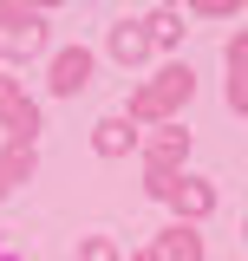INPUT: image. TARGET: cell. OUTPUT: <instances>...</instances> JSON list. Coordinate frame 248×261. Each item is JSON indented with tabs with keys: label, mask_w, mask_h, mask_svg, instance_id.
I'll return each instance as SVG.
<instances>
[{
	"label": "cell",
	"mask_w": 248,
	"mask_h": 261,
	"mask_svg": "<svg viewBox=\"0 0 248 261\" xmlns=\"http://www.w3.org/2000/svg\"><path fill=\"white\" fill-rule=\"evenodd\" d=\"M151 53H157V46H151V33H144V20H131V13H124V20L105 27V59H118L124 72H137Z\"/></svg>",
	"instance_id": "52a82bcc"
},
{
	"label": "cell",
	"mask_w": 248,
	"mask_h": 261,
	"mask_svg": "<svg viewBox=\"0 0 248 261\" xmlns=\"http://www.w3.org/2000/svg\"><path fill=\"white\" fill-rule=\"evenodd\" d=\"M124 261H157V255H151V248H131V255H124Z\"/></svg>",
	"instance_id": "2e32d148"
},
{
	"label": "cell",
	"mask_w": 248,
	"mask_h": 261,
	"mask_svg": "<svg viewBox=\"0 0 248 261\" xmlns=\"http://www.w3.org/2000/svg\"><path fill=\"white\" fill-rule=\"evenodd\" d=\"M163 202H170V222H209V216H216V183H209V176H196V170H183V176H170V190H163Z\"/></svg>",
	"instance_id": "5b68a950"
},
{
	"label": "cell",
	"mask_w": 248,
	"mask_h": 261,
	"mask_svg": "<svg viewBox=\"0 0 248 261\" xmlns=\"http://www.w3.org/2000/svg\"><path fill=\"white\" fill-rule=\"evenodd\" d=\"M137 137H144V130L131 124L124 111H105V118L92 124V150H98L105 163H118V157H131V150H137Z\"/></svg>",
	"instance_id": "ba28073f"
},
{
	"label": "cell",
	"mask_w": 248,
	"mask_h": 261,
	"mask_svg": "<svg viewBox=\"0 0 248 261\" xmlns=\"http://www.w3.org/2000/svg\"><path fill=\"white\" fill-rule=\"evenodd\" d=\"M92 72H98L92 46H59V53L46 59V92L53 98H79L85 85H92Z\"/></svg>",
	"instance_id": "8992f818"
},
{
	"label": "cell",
	"mask_w": 248,
	"mask_h": 261,
	"mask_svg": "<svg viewBox=\"0 0 248 261\" xmlns=\"http://www.w3.org/2000/svg\"><path fill=\"white\" fill-rule=\"evenodd\" d=\"M222 65H229V79H248V27L229 33V46H222Z\"/></svg>",
	"instance_id": "8fae6325"
},
{
	"label": "cell",
	"mask_w": 248,
	"mask_h": 261,
	"mask_svg": "<svg viewBox=\"0 0 248 261\" xmlns=\"http://www.w3.org/2000/svg\"><path fill=\"white\" fill-rule=\"evenodd\" d=\"M79 261H124L111 235H79Z\"/></svg>",
	"instance_id": "7c38bea8"
},
{
	"label": "cell",
	"mask_w": 248,
	"mask_h": 261,
	"mask_svg": "<svg viewBox=\"0 0 248 261\" xmlns=\"http://www.w3.org/2000/svg\"><path fill=\"white\" fill-rule=\"evenodd\" d=\"M144 33H151L157 53H177L183 33H189V20H183V7H151V13H144Z\"/></svg>",
	"instance_id": "30bf717a"
},
{
	"label": "cell",
	"mask_w": 248,
	"mask_h": 261,
	"mask_svg": "<svg viewBox=\"0 0 248 261\" xmlns=\"http://www.w3.org/2000/svg\"><path fill=\"white\" fill-rule=\"evenodd\" d=\"M242 242H248V209H242Z\"/></svg>",
	"instance_id": "ac0fdd59"
},
{
	"label": "cell",
	"mask_w": 248,
	"mask_h": 261,
	"mask_svg": "<svg viewBox=\"0 0 248 261\" xmlns=\"http://www.w3.org/2000/svg\"><path fill=\"white\" fill-rule=\"evenodd\" d=\"M0 261H27V255H13V248H0Z\"/></svg>",
	"instance_id": "e0dca14e"
},
{
	"label": "cell",
	"mask_w": 248,
	"mask_h": 261,
	"mask_svg": "<svg viewBox=\"0 0 248 261\" xmlns=\"http://www.w3.org/2000/svg\"><path fill=\"white\" fill-rule=\"evenodd\" d=\"M151 255H157V261H209V255H203V228H196V222H163V228H157V242H151Z\"/></svg>",
	"instance_id": "9c48e42d"
},
{
	"label": "cell",
	"mask_w": 248,
	"mask_h": 261,
	"mask_svg": "<svg viewBox=\"0 0 248 261\" xmlns=\"http://www.w3.org/2000/svg\"><path fill=\"white\" fill-rule=\"evenodd\" d=\"M229 111L248 118V79H229Z\"/></svg>",
	"instance_id": "5bb4252c"
},
{
	"label": "cell",
	"mask_w": 248,
	"mask_h": 261,
	"mask_svg": "<svg viewBox=\"0 0 248 261\" xmlns=\"http://www.w3.org/2000/svg\"><path fill=\"white\" fill-rule=\"evenodd\" d=\"M183 20H235V0H189Z\"/></svg>",
	"instance_id": "4fadbf2b"
},
{
	"label": "cell",
	"mask_w": 248,
	"mask_h": 261,
	"mask_svg": "<svg viewBox=\"0 0 248 261\" xmlns=\"http://www.w3.org/2000/svg\"><path fill=\"white\" fill-rule=\"evenodd\" d=\"M0 130H7L13 144H39V130H46L39 105L27 98V79H13L7 65H0Z\"/></svg>",
	"instance_id": "277c9868"
},
{
	"label": "cell",
	"mask_w": 248,
	"mask_h": 261,
	"mask_svg": "<svg viewBox=\"0 0 248 261\" xmlns=\"http://www.w3.org/2000/svg\"><path fill=\"white\" fill-rule=\"evenodd\" d=\"M189 98H196V65H189V59H163L144 85H131L124 118H131L137 130H157V124H177Z\"/></svg>",
	"instance_id": "6da1fadb"
},
{
	"label": "cell",
	"mask_w": 248,
	"mask_h": 261,
	"mask_svg": "<svg viewBox=\"0 0 248 261\" xmlns=\"http://www.w3.org/2000/svg\"><path fill=\"white\" fill-rule=\"evenodd\" d=\"M189 150H196V137L183 130V118L137 137V163H144V176H183V170H189Z\"/></svg>",
	"instance_id": "7a4b0ae2"
},
{
	"label": "cell",
	"mask_w": 248,
	"mask_h": 261,
	"mask_svg": "<svg viewBox=\"0 0 248 261\" xmlns=\"http://www.w3.org/2000/svg\"><path fill=\"white\" fill-rule=\"evenodd\" d=\"M13 190H20V183H13V176H7V163H0V202H7Z\"/></svg>",
	"instance_id": "9a60e30c"
},
{
	"label": "cell",
	"mask_w": 248,
	"mask_h": 261,
	"mask_svg": "<svg viewBox=\"0 0 248 261\" xmlns=\"http://www.w3.org/2000/svg\"><path fill=\"white\" fill-rule=\"evenodd\" d=\"M46 39H53V20L39 7L0 0V59H33V53H46Z\"/></svg>",
	"instance_id": "3957f363"
}]
</instances>
